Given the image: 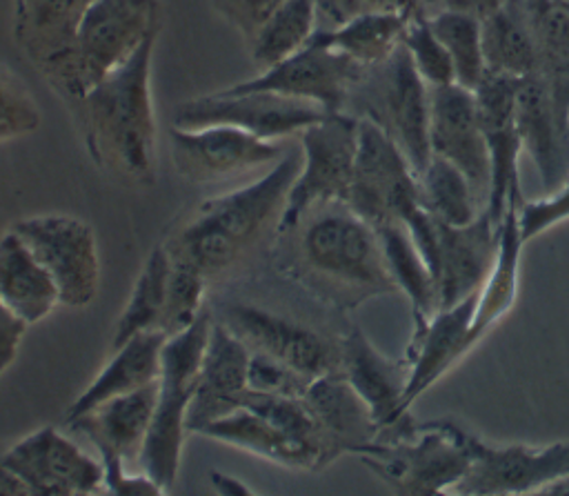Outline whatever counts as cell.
I'll return each instance as SVG.
<instances>
[{"label": "cell", "mask_w": 569, "mask_h": 496, "mask_svg": "<svg viewBox=\"0 0 569 496\" xmlns=\"http://www.w3.org/2000/svg\"><path fill=\"white\" fill-rule=\"evenodd\" d=\"M156 36H149L124 62L100 78L71 105L91 160L129 185H151L156 178V116L151 98V58Z\"/></svg>", "instance_id": "obj_1"}, {"label": "cell", "mask_w": 569, "mask_h": 496, "mask_svg": "<svg viewBox=\"0 0 569 496\" xmlns=\"http://www.w3.org/2000/svg\"><path fill=\"white\" fill-rule=\"evenodd\" d=\"M300 160V153H284L249 185L204 200L169 238L167 251L189 260L207 278L229 269L271 225H278Z\"/></svg>", "instance_id": "obj_2"}, {"label": "cell", "mask_w": 569, "mask_h": 496, "mask_svg": "<svg viewBox=\"0 0 569 496\" xmlns=\"http://www.w3.org/2000/svg\"><path fill=\"white\" fill-rule=\"evenodd\" d=\"M300 262L338 305L356 307L367 298L398 291L371 222L347 202L311 209L300 222Z\"/></svg>", "instance_id": "obj_3"}, {"label": "cell", "mask_w": 569, "mask_h": 496, "mask_svg": "<svg viewBox=\"0 0 569 496\" xmlns=\"http://www.w3.org/2000/svg\"><path fill=\"white\" fill-rule=\"evenodd\" d=\"M351 454L398 494L453 492L471 465L469 431L451 420L407 418Z\"/></svg>", "instance_id": "obj_4"}, {"label": "cell", "mask_w": 569, "mask_h": 496, "mask_svg": "<svg viewBox=\"0 0 569 496\" xmlns=\"http://www.w3.org/2000/svg\"><path fill=\"white\" fill-rule=\"evenodd\" d=\"M158 31L160 0H93L73 51L40 73L73 102Z\"/></svg>", "instance_id": "obj_5"}, {"label": "cell", "mask_w": 569, "mask_h": 496, "mask_svg": "<svg viewBox=\"0 0 569 496\" xmlns=\"http://www.w3.org/2000/svg\"><path fill=\"white\" fill-rule=\"evenodd\" d=\"M209 329L211 314L204 309L189 329L167 338L162 347L153 418L138 463L164 492L171 489L180 472L182 445L189 436L187 416L198 387Z\"/></svg>", "instance_id": "obj_6"}, {"label": "cell", "mask_w": 569, "mask_h": 496, "mask_svg": "<svg viewBox=\"0 0 569 496\" xmlns=\"http://www.w3.org/2000/svg\"><path fill=\"white\" fill-rule=\"evenodd\" d=\"M358 151V118L345 111L327 113L300 133V169L289 187L276 225L289 234L316 207L347 202Z\"/></svg>", "instance_id": "obj_7"}, {"label": "cell", "mask_w": 569, "mask_h": 496, "mask_svg": "<svg viewBox=\"0 0 569 496\" xmlns=\"http://www.w3.org/2000/svg\"><path fill=\"white\" fill-rule=\"evenodd\" d=\"M347 205L373 227L405 222L422 205L418 178L400 147L371 118H358V151Z\"/></svg>", "instance_id": "obj_8"}, {"label": "cell", "mask_w": 569, "mask_h": 496, "mask_svg": "<svg viewBox=\"0 0 569 496\" xmlns=\"http://www.w3.org/2000/svg\"><path fill=\"white\" fill-rule=\"evenodd\" d=\"M51 274L60 305L82 309L100 287V256L93 229L67 214L22 218L11 227Z\"/></svg>", "instance_id": "obj_9"}, {"label": "cell", "mask_w": 569, "mask_h": 496, "mask_svg": "<svg viewBox=\"0 0 569 496\" xmlns=\"http://www.w3.org/2000/svg\"><path fill=\"white\" fill-rule=\"evenodd\" d=\"M327 113L307 100L280 96L273 91H216L182 102L176 109V127L200 129L227 125L242 129L256 138L278 142L293 133H302Z\"/></svg>", "instance_id": "obj_10"}, {"label": "cell", "mask_w": 569, "mask_h": 496, "mask_svg": "<svg viewBox=\"0 0 569 496\" xmlns=\"http://www.w3.org/2000/svg\"><path fill=\"white\" fill-rule=\"evenodd\" d=\"M365 71L367 67L358 65L347 53L311 38L300 51L224 91H273L313 102L325 113H338Z\"/></svg>", "instance_id": "obj_11"}, {"label": "cell", "mask_w": 569, "mask_h": 496, "mask_svg": "<svg viewBox=\"0 0 569 496\" xmlns=\"http://www.w3.org/2000/svg\"><path fill=\"white\" fill-rule=\"evenodd\" d=\"M371 69L376 71L371 78V109L365 118H371L391 136L418 173L431 158L429 87L418 76L402 42L385 62Z\"/></svg>", "instance_id": "obj_12"}, {"label": "cell", "mask_w": 569, "mask_h": 496, "mask_svg": "<svg viewBox=\"0 0 569 496\" xmlns=\"http://www.w3.org/2000/svg\"><path fill=\"white\" fill-rule=\"evenodd\" d=\"M2 460L31 496L98 494L104 485L100 458L89 456L51 425L13 443Z\"/></svg>", "instance_id": "obj_13"}, {"label": "cell", "mask_w": 569, "mask_h": 496, "mask_svg": "<svg viewBox=\"0 0 569 496\" xmlns=\"http://www.w3.org/2000/svg\"><path fill=\"white\" fill-rule=\"evenodd\" d=\"M169 136L176 171L196 185L222 182L273 167L287 153L280 142L262 140L227 125L200 129L173 127Z\"/></svg>", "instance_id": "obj_14"}, {"label": "cell", "mask_w": 569, "mask_h": 496, "mask_svg": "<svg viewBox=\"0 0 569 496\" xmlns=\"http://www.w3.org/2000/svg\"><path fill=\"white\" fill-rule=\"evenodd\" d=\"M471 465L453 492L458 494H540L549 483L569 476V443L542 447L491 445L469 434Z\"/></svg>", "instance_id": "obj_15"}, {"label": "cell", "mask_w": 569, "mask_h": 496, "mask_svg": "<svg viewBox=\"0 0 569 496\" xmlns=\"http://www.w3.org/2000/svg\"><path fill=\"white\" fill-rule=\"evenodd\" d=\"M516 125L545 189L553 191L569 176V102L540 69L516 82Z\"/></svg>", "instance_id": "obj_16"}, {"label": "cell", "mask_w": 569, "mask_h": 496, "mask_svg": "<svg viewBox=\"0 0 569 496\" xmlns=\"http://www.w3.org/2000/svg\"><path fill=\"white\" fill-rule=\"evenodd\" d=\"M251 351H262L305 374L318 378L340 369V343L296 320L253 305H229L222 320Z\"/></svg>", "instance_id": "obj_17"}, {"label": "cell", "mask_w": 569, "mask_h": 496, "mask_svg": "<svg viewBox=\"0 0 569 496\" xmlns=\"http://www.w3.org/2000/svg\"><path fill=\"white\" fill-rule=\"evenodd\" d=\"M429 149L456 165L487 207L491 169L473 89L458 82L429 87Z\"/></svg>", "instance_id": "obj_18"}, {"label": "cell", "mask_w": 569, "mask_h": 496, "mask_svg": "<svg viewBox=\"0 0 569 496\" xmlns=\"http://www.w3.org/2000/svg\"><path fill=\"white\" fill-rule=\"evenodd\" d=\"M476 296L478 291L458 300L456 305L438 307L433 314L413 316L411 338L402 356L407 365V411L422 391L436 385L458 360H462V356L473 349L469 336Z\"/></svg>", "instance_id": "obj_19"}, {"label": "cell", "mask_w": 569, "mask_h": 496, "mask_svg": "<svg viewBox=\"0 0 569 496\" xmlns=\"http://www.w3.org/2000/svg\"><path fill=\"white\" fill-rule=\"evenodd\" d=\"M516 82L518 78L487 73L473 89L491 169L485 211L496 225H500L511 196L520 194L518 153L522 142L516 125Z\"/></svg>", "instance_id": "obj_20"}, {"label": "cell", "mask_w": 569, "mask_h": 496, "mask_svg": "<svg viewBox=\"0 0 569 496\" xmlns=\"http://www.w3.org/2000/svg\"><path fill=\"white\" fill-rule=\"evenodd\" d=\"M496 245L498 225L485 209L469 225H447L438 220L431 274L440 307L456 305L478 291L491 267Z\"/></svg>", "instance_id": "obj_21"}, {"label": "cell", "mask_w": 569, "mask_h": 496, "mask_svg": "<svg viewBox=\"0 0 569 496\" xmlns=\"http://www.w3.org/2000/svg\"><path fill=\"white\" fill-rule=\"evenodd\" d=\"M340 371L369 407L378 434L409 418L405 409V360L385 356L360 327H351L340 340Z\"/></svg>", "instance_id": "obj_22"}, {"label": "cell", "mask_w": 569, "mask_h": 496, "mask_svg": "<svg viewBox=\"0 0 569 496\" xmlns=\"http://www.w3.org/2000/svg\"><path fill=\"white\" fill-rule=\"evenodd\" d=\"M251 349L222 323L211 320L207 347L200 363L198 387L189 407L187 429L196 434L207 423L238 409L247 387Z\"/></svg>", "instance_id": "obj_23"}, {"label": "cell", "mask_w": 569, "mask_h": 496, "mask_svg": "<svg viewBox=\"0 0 569 496\" xmlns=\"http://www.w3.org/2000/svg\"><path fill=\"white\" fill-rule=\"evenodd\" d=\"M156 385L113 396L64 425L87 436L98 449V456L111 454L124 463L140 460L153 418Z\"/></svg>", "instance_id": "obj_24"}, {"label": "cell", "mask_w": 569, "mask_h": 496, "mask_svg": "<svg viewBox=\"0 0 569 496\" xmlns=\"http://www.w3.org/2000/svg\"><path fill=\"white\" fill-rule=\"evenodd\" d=\"M302 398L320 427L329 460L351 454L358 445L378 436V425L369 407L340 369L313 378Z\"/></svg>", "instance_id": "obj_25"}, {"label": "cell", "mask_w": 569, "mask_h": 496, "mask_svg": "<svg viewBox=\"0 0 569 496\" xmlns=\"http://www.w3.org/2000/svg\"><path fill=\"white\" fill-rule=\"evenodd\" d=\"M164 343L167 336L158 329H151L136 334L116 349H111L107 365L87 385V389L80 391L67 407L64 423L87 414L89 409L98 407L100 403L113 396L129 394L158 383Z\"/></svg>", "instance_id": "obj_26"}, {"label": "cell", "mask_w": 569, "mask_h": 496, "mask_svg": "<svg viewBox=\"0 0 569 496\" xmlns=\"http://www.w3.org/2000/svg\"><path fill=\"white\" fill-rule=\"evenodd\" d=\"M93 0H18L13 36L31 62L44 71L67 58Z\"/></svg>", "instance_id": "obj_27"}, {"label": "cell", "mask_w": 569, "mask_h": 496, "mask_svg": "<svg viewBox=\"0 0 569 496\" xmlns=\"http://www.w3.org/2000/svg\"><path fill=\"white\" fill-rule=\"evenodd\" d=\"M520 194L511 196L505 216L498 225V245L491 267L478 287L476 309L471 320V345H478L516 305L520 282L522 258V231H520Z\"/></svg>", "instance_id": "obj_28"}, {"label": "cell", "mask_w": 569, "mask_h": 496, "mask_svg": "<svg viewBox=\"0 0 569 496\" xmlns=\"http://www.w3.org/2000/svg\"><path fill=\"white\" fill-rule=\"evenodd\" d=\"M0 300L29 325L60 305L51 274L13 229L0 236Z\"/></svg>", "instance_id": "obj_29"}, {"label": "cell", "mask_w": 569, "mask_h": 496, "mask_svg": "<svg viewBox=\"0 0 569 496\" xmlns=\"http://www.w3.org/2000/svg\"><path fill=\"white\" fill-rule=\"evenodd\" d=\"M196 434L238 447L253 456H260L269 463H278L291 469H318L320 458L309 447L296 443L284 431H280L273 423L262 418L249 407H238L204 427Z\"/></svg>", "instance_id": "obj_30"}, {"label": "cell", "mask_w": 569, "mask_h": 496, "mask_svg": "<svg viewBox=\"0 0 569 496\" xmlns=\"http://www.w3.org/2000/svg\"><path fill=\"white\" fill-rule=\"evenodd\" d=\"M487 73L525 78L540 69V53L529 16L505 0L480 16Z\"/></svg>", "instance_id": "obj_31"}, {"label": "cell", "mask_w": 569, "mask_h": 496, "mask_svg": "<svg viewBox=\"0 0 569 496\" xmlns=\"http://www.w3.org/2000/svg\"><path fill=\"white\" fill-rule=\"evenodd\" d=\"M409 18L400 11H367L331 29H318L313 38L347 53L362 67L385 62L402 42Z\"/></svg>", "instance_id": "obj_32"}, {"label": "cell", "mask_w": 569, "mask_h": 496, "mask_svg": "<svg viewBox=\"0 0 569 496\" xmlns=\"http://www.w3.org/2000/svg\"><path fill=\"white\" fill-rule=\"evenodd\" d=\"M376 231L389 274L398 291H402L411 302V316L433 314L440 307L438 287L409 229L400 220H385L376 225Z\"/></svg>", "instance_id": "obj_33"}, {"label": "cell", "mask_w": 569, "mask_h": 496, "mask_svg": "<svg viewBox=\"0 0 569 496\" xmlns=\"http://www.w3.org/2000/svg\"><path fill=\"white\" fill-rule=\"evenodd\" d=\"M416 178L420 205L440 222L469 225L485 209L469 178L445 158L431 156Z\"/></svg>", "instance_id": "obj_34"}, {"label": "cell", "mask_w": 569, "mask_h": 496, "mask_svg": "<svg viewBox=\"0 0 569 496\" xmlns=\"http://www.w3.org/2000/svg\"><path fill=\"white\" fill-rule=\"evenodd\" d=\"M318 31L316 0H284L258 29L251 47L256 69L264 71L300 51Z\"/></svg>", "instance_id": "obj_35"}, {"label": "cell", "mask_w": 569, "mask_h": 496, "mask_svg": "<svg viewBox=\"0 0 569 496\" xmlns=\"http://www.w3.org/2000/svg\"><path fill=\"white\" fill-rule=\"evenodd\" d=\"M169 269H171V256L167 247L156 245L147 256L138 274V280L124 302V309L116 320L111 349H116L118 345H122L136 334L158 329L160 316L164 309V298H167Z\"/></svg>", "instance_id": "obj_36"}, {"label": "cell", "mask_w": 569, "mask_h": 496, "mask_svg": "<svg viewBox=\"0 0 569 496\" xmlns=\"http://www.w3.org/2000/svg\"><path fill=\"white\" fill-rule=\"evenodd\" d=\"M427 22L451 58L456 82L476 89L487 76L480 16L467 9L447 7L431 13Z\"/></svg>", "instance_id": "obj_37"}, {"label": "cell", "mask_w": 569, "mask_h": 496, "mask_svg": "<svg viewBox=\"0 0 569 496\" xmlns=\"http://www.w3.org/2000/svg\"><path fill=\"white\" fill-rule=\"evenodd\" d=\"M207 280L209 278L196 265L171 256L167 298H164V309L160 316L158 331L171 338L189 329L198 320V316L204 311L202 302H204Z\"/></svg>", "instance_id": "obj_38"}, {"label": "cell", "mask_w": 569, "mask_h": 496, "mask_svg": "<svg viewBox=\"0 0 569 496\" xmlns=\"http://www.w3.org/2000/svg\"><path fill=\"white\" fill-rule=\"evenodd\" d=\"M402 47L407 49L411 65L427 87H442L456 82L451 58L438 36L431 31L427 18H409L402 33Z\"/></svg>", "instance_id": "obj_39"}, {"label": "cell", "mask_w": 569, "mask_h": 496, "mask_svg": "<svg viewBox=\"0 0 569 496\" xmlns=\"http://www.w3.org/2000/svg\"><path fill=\"white\" fill-rule=\"evenodd\" d=\"M42 122L29 87L0 62V145L33 133Z\"/></svg>", "instance_id": "obj_40"}, {"label": "cell", "mask_w": 569, "mask_h": 496, "mask_svg": "<svg viewBox=\"0 0 569 496\" xmlns=\"http://www.w3.org/2000/svg\"><path fill=\"white\" fill-rule=\"evenodd\" d=\"M309 383L311 378L278 358H271L262 351H251L249 356L247 387L251 391L276 396H305Z\"/></svg>", "instance_id": "obj_41"}, {"label": "cell", "mask_w": 569, "mask_h": 496, "mask_svg": "<svg viewBox=\"0 0 569 496\" xmlns=\"http://www.w3.org/2000/svg\"><path fill=\"white\" fill-rule=\"evenodd\" d=\"M518 214L525 242L538 238L549 227L569 220V176L553 191H547V196L536 200H522Z\"/></svg>", "instance_id": "obj_42"}, {"label": "cell", "mask_w": 569, "mask_h": 496, "mask_svg": "<svg viewBox=\"0 0 569 496\" xmlns=\"http://www.w3.org/2000/svg\"><path fill=\"white\" fill-rule=\"evenodd\" d=\"M284 0H213L218 13L231 22L247 42L253 40L264 20L282 4Z\"/></svg>", "instance_id": "obj_43"}, {"label": "cell", "mask_w": 569, "mask_h": 496, "mask_svg": "<svg viewBox=\"0 0 569 496\" xmlns=\"http://www.w3.org/2000/svg\"><path fill=\"white\" fill-rule=\"evenodd\" d=\"M104 469V485L102 492L118 494V496H153V494H167L149 474H127L124 460L120 456L102 454L98 456Z\"/></svg>", "instance_id": "obj_44"}, {"label": "cell", "mask_w": 569, "mask_h": 496, "mask_svg": "<svg viewBox=\"0 0 569 496\" xmlns=\"http://www.w3.org/2000/svg\"><path fill=\"white\" fill-rule=\"evenodd\" d=\"M27 329H29V323H24L20 316H16L0 300V376L13 365Z\"/></svg>", "instance_id": "obj_45"}, {"label": "cell", "mask_w": 569, "mask_h": 496, "mask_svg": "<svg viewBox=\"0 0 569 496\" xmlns=\"http://www.w3.org/2000/svg\"><path fill=\"white\" fill-rule=\"evenodd\" d=\"M211 483H213L216 492H218V494H224V496L253 494V489H251V487H247L240 478L229 476V474H222V472H211Z\"/></svg>", "instance_id": "obj_46"}, {"label": "cell", "mask_w": 569, "mask_h": 496, "mask_svg": "<svg viewBox=\"0 0 569 496\" xmlns=\"http://www.w3.org/2000/svg\"><path fill=\"white\" fill-rule=\"evenodd\" d=\"M0 496H31L24 483L4 465L0 454Z\"/></svg>", "instance_id": "obj_47"}, {"label": "cell", "mask_w": 569, "mask_h": 496, "mask_svg": "<svg viewBox=\"0 0 569 496\" xmlns=\"http://www.w3.org/2000/svg\"><path fill=\"white\" fill-rule=\"evenodd\" d=\"M540 494H560V496H569V476H562V478L549 483L547 487L540 489Z\"/></svg>", "instance_id": "obj_48"}]
</instances>
